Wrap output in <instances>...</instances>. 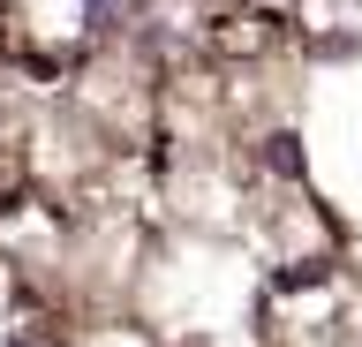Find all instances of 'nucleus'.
<instances>
[{
    "instance_id": "f257e3e1",
    "label": "nucleus",
    "mask_w": 362,
    "mask_h": 347,
    "mask_svg": "<svg viewBox=\"0 0 362 347\" xmlns=\"http://www.w3.org/2000/svg\"><path fill=\"white\" fill-rule=\"evenodd\" d=\"M76 8H83L90 23H113V8H121V0H76Z\"/></svg>"
}]
</instances>
